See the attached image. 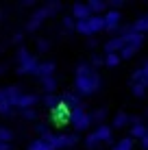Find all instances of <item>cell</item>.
Wrapping results in <instances>:
<instances>
[{"instance_id": "1", "label": "cell", "mask_w": 148, "mask_h": 150, "mask_svg": "<svg viewBox=\"0 0 148 150\" xmlns=\"http://www.w3.org/2000/svg\"><path fill=\"white\" fill-rule=\"evenodd\" d=\"M74 87L81 96H91L100 89V74L89 63H79L74 74Z\"/></svg>"}, {"instance_id": "2", "label": "cell", "mask_w": 148, "mask_h": 150, "mask_svg": "<svg viewBox=\"0 0 148 150\" xmlns=\"http://www.w3.org/2000/svg\"><path fill=\"white\" fill-rule=\"evenodd\" d=\"M18 74H35V70H37L39 61L35 54H30L26 48H20L18 50Z\"/></svg>"}, {"instance_id": "3", "label": "cell", "mask_w": 148, "mask_h": 150, "mask_svg": "<svg viewBox=\"0 0 148 150\" xmlns=\"http://www.w3.org/2000/svg\"><path fill=\"white\" fill-rule=\"evenodd\" d=\"M74 28L79 30L81 35H96V33H100V30H105V24H103V18H100V15H89L83 22H74Z\"/></svg>"}, {"instance_id": "4", "label": "cell", "mask_w": 148, "mask_h": 150, "mask_svg": "<svg viewBox=\"0 0 148 150\" xmlns=\"http://www.w3.org/2000/svg\"><path fill=\"white\" fill-rule=\"evenodd\" d=\"M70 124L74 126V131H85V128H87L89 124H91L89 113L85 111V107H83V105L70 111Z\"/></svg>"}, {"instance_id": "5", "label": "cell", "mask_w": 148, "mask_h": 150, "mask_svg": "<svg viewBox=\"0 0 148 150\" xmlns=\"http://www.w3.org/2000/svg\"><path fill=\"white\" fill-rule=\"evenodd\" d=\"M50 144H52V150H65V148H72L79 144V135L76 133H70V135H50Z\"/></svg>"}, {"instance_id": "6", "label": "cell", "mask_w": 148, "mask_h": 150, "mask_svg": "<svg viewBox=\"0 0 148 150\" xmlns=\"http://www.w3.org/2000/svg\"><path fill=\"white\" fill-rule=\"evenodd\" d=\"M103 18V24H105V30H115L120 26V20H122V15H120V11H113V9H107V11L100 15Z\"/></svg>"}, {"instance_id": "7", "label": "cell", "mask_w": 148, "mask_h": 150, "mask_svg": "<svg viewBox=\"0 0 148 150\" xmlns=\"http://www.w3.org/2000/svg\"><path fill=\"white\" fill-rule=\"evenodd\" d=\"M50 15H52V13H50L48 4H46V7H42V9H37V11L30 15V20L26 22V30H35V28H37V26L44 22L46 18H50Z\"/></svg>"}, {"instance_id": "8", "label": "cell", "mask_w": 148, "mask_h": 150, "mask_svg": "<svg viewBox=\"0 0 148 150\" xmlns=\"http://www.w3.org/2000/svg\"><path fill=\"white\" fill-rule=\"evenodd\" d=\"M37 102H39V98L35 94H22L18 100H15L13 107H15V109H20V111H26V109H33Z\"/></svg>"}, {"instance_id": "9", "label": "cell", "mask_w": 148, "mask_h": 150, "mask_svg": "<svg viewBox=\"0 0 148 150\" xmlns=\"http://www.w3.org/2000/svg\"><path fill=\"white\" fill-rule=\"evenodd\" d=\"M52 122L57 124V126H63V124H70V109H65L63 105H57V109H52Z\"/></svg>"}, {"instance_id": "10", "label": "cell", "mask_w": 148, "mask_h": 150, "mask_svg": "<svg viewBox=\"0 0 148 150\" xmlns=\"http://www.w3.org/2000/svg\"><path fill=\"white\" fill-rule=\"evenodd\" d=\"M94 137L98 139V144H100V142L109 144L111 139H113V128L107 126V124H98V126H96V131H94Z\"/></svg>"}, {"instance_id": "11", "label": "cell", "mask_w": 148, "mask_h": 150, "mask_svg": "<svg viewBox=\"0 0 148 150\" xmlns=\"http://www.w3.org/2000/svg\"><path fill=\"white\" fill-rule=\"evenodd\" d=\"M59 102L65 107V109H76V107H81V96H76V94H72V91H65L63 96L59 98Z\"/></svg>"}, {"instance_id": "12", "label": "cell", "mask_w": 148, "mask_h": 150, "mask_svg": "<svg viewBox=\"0 0 148 150\" xmlns=\"http://www.w3.org/2000/svg\"><path fill=\"white\" fill-rule=\"evenodd\" d=\"M50 135H52V133H48V135H44V137L33 139V142L28 144V150H52V144H50Z\"/></svg>"}, {"instance_id": "13", "label": "cell", "mask_w": 148, "mask_h": 150, "mask_svg": "<svg viewBox=\"0 0 148 150\" xmlns=\"http://www.w3.org/2000/svg\"><path fill=\"white\" fill-rule=\"evenodd\" d=\"M55 70H57V65L52 63V61H44V63L37 65V70H35V74L39 76V79H48V76L55 74Z\"/></svg>"}, {"instance_id": "14", "label": "cell", "mask_w": 148, "mask_h": 150, "mask_svg": "<svg viewBox=\"0 0 148 150\" xmlns=\"http://www.w3.org/2000/svg\"><path fill=\"white\" fill-rule=\"evenodd\" d=\"M89 15L91 13H89L87 4H74V7H72V15H70V18L76 20V22H83V20H87Z\"/></svg>"}, {"instance_id": "15", "label": "cell", "mask_w": 148, "mask_h": 150, "mask_svg": "<svg viewBox=\"0 0 148 150\" xmlns=\"http://www.w3.org/2000/svg\"><path fill=\"white\" fill-rule=\"evenodd\" d=\"M122 48H124V37H120V35L105 44V52H120Z\"/></svg>"}, {"instance_id": "16", "label": "cell", "mask_w": 148, "mask_h": 150, "mask_svg": "<svg viewBox=\"0 0 148 150\" xmlns=\"http://www.w3.org/2000/svg\"><path fill=\"white\" fill-rule=\"evenodd\" d=\"M142 137H146V124L144 122L131 124V139H142Z\"/></svg>"}, {"instance_id": "17", "label": "cell", "mask_w": 148, "mask_h": 150, "mask_svg": "<svg viewBox=\"0 0 148 150\" xmlns=\"http://www.w3.org/2000/svg\"><path fill=\"white\" fill-rule=\"evenodd\" d=\"M87 9H89L91 15L105 13V11H107V2H100V0H89V2H87Z\"/></svg>"}, {"instance_id": "18", "label": "cell", "mask_w": 148, "mask_h": 150, "mask_svg": "<svg viewBox=\"0 0 148 150\" xmlns=\"http://www.w3.org/2000/svg\"><path fill=\"white\" fill-rule=\"evenodd\" d=\"M133 33H140V35H146V30H148V20H146V15H142V18H137L135 20V24L133 26Z\"/></svg>"}, {"instance_id": "19", "label": "cell", "mask_w": 148, "mask_h": 150, "mask_svg": "<svg viewBox=\"0 0 148 150\" xmlns=\"http://www.w3.org/2000/svg\"><path fill=\"white\" fill-rule=\"evenodd\" d=\"M129 120H131V115H126L124 111L115 113V117H113V126H111V128H124L126 124H129Z\"/></svg>"}, {"instance_id": "20", "label": "cell", "mask_w": 148, "mask_h": 150, "mask_svg": "<svg viewBox=\"0 0 148 150\" xmlns=\"http://www.w3.org/2000/svg\"><path fill=\"white\" fill-rule=\"evenodd\" d=\"M120 54L118 52H107L105 54V59H103V63L105 65H109V68H118V65H120Z\"/></svg>"}, {"instance_id": "21", "label": "cell", "mask_w": 148, "mask_h": 150, "mask_svg": "<svg viewBox=\"0 0 148 150\" xmlns=\"http://www.w3.org/2000/svg\"><path fill=\"white\" fill-rule=\"evenodd\" d=\"M42 102H44V107L46 109H57V105H59V96H55V94H48V96H44L42 98Z\"/></svg>"}, {"instance_id": "22", "label": "cell", "mask_w": 148, "mask_h": 150, "mask_svg": "<svg viewBox=\"0 0 148 150\" xmlns=\"http://www.w3.org/2000/svg\"><path fill=\"white\" fill-rule=\"evenodd\" d=\"M111 150H133V139H131V137H122Z\"/></svg>"}, {"instance_id": "23", "label": "cell", "mask_w": 148, "mask_h": 150, "mask_svg": "<svg viewBox=\"0 0 148 150\" xmlns=\"http://www.w3.org/2000/svg\"><path fill=\"white\" fill-rule=\"evenodd\" d=\"M42 85H44V89L48 91V94H52V91L57 89V79H55V76H48V79H42Z\"/></svg>"}, {"instance_id": "24", "label": "cell", "mask_w": 148, "mask_h": 150, "mask_svg": "<svg viewBox=\"0 0 148 150\" xmlns=\"http://www.w3.org/2000/svg\"><path fill=\"white\" fill-rule=\"evenodd\" d=\"M105 117H107V109L103 107V109H96L94 113H91V115H89V120H91V122H98V124H103V120H105Z\"/></svg>"}, {"instance_id": "25", "label": "cell", "mask_w": 148, "mask_h": 150, "mask_svg": "<svg viewBox=\"0 0 148 150\" xmlns=\"http://www.w3.org/2000/svg\"><path fill=\"white\" fill-rule=\"evenodd\" d=\"M0 142L2 144H11L13 142V133L9 131L7 126H0Z\"/></svg>"}, {"instance_id": "26", "label": "cell", "mask_w": 148, "mask_h": 150, "mask_svg": "<svg viewBox=\"0 0 148 150\" xmlns=\"http://www.w3.org/2000/svg\"><path fill=\"white\" fill-rule=\"evenodd\" d=\"M135 52H137V46H124L118 54H120V59H131Z\"/></svg>"}, {"instance_id": "27", "label": "cell", "mask_w": 148, "mask_h": 150, "mask_svg": "<svg viewBox=\"0 0 148 150\" xmlns=\"http://www.w3.org/2000/svg\"><path fill=\"white\" fill-rule=\"evenodd\" d=\"M96 146H98V139L94 137V133H89V135L85 137V148H87V150H94Z\"/></svg>"}, {"instance_id": "28", "label": "cell", "mask_w": 148, "mask_h": 150, "mask_svg": "<svg viewBox=\"0 0 148 150\" xmlns=\"http://www.w3.org/2000/svg\"><path fill=\"white\" fill-rule=\"evenodd\" d=\"M133 94H135L137 98L146 96V85H144V83H133Z\"/></svg>"}, {"instance_id": "29", "label": "cell", "mask_w": 148, "mask_h": 150, "mask_svg": "<svg viewBox=\"0 0 148 150\" xmlns=\"http://www.w3.org/2000/svg\"><path fill=\"white\" fill-rule=\"evenodd\" d=\"M11 111H13V107L9 105V102L4 100V98H0V115H9Z\"/></svg>"}, {"instance_id": "30", "label": "cell", "mask_w": 148, "mask_h": 150, "mask_svg": "<svg viewBox=\"0 0 148 150\" xmlns=\"http://www.w3.org/2000/svg\"><path fill=\"white\" fill-rule=\"evenodd\" d=\"M39 113L35 111V109H26V111H22V120H35Z\"/></svg>"}, {"instance_id": "31", "label": "cell", "mask_w": 148, "mask_h": 150, "mask_svg": "<svg viewBox=\"0 0 148 150\" xmlns=\"http://www.w3.org/2000/svg\"><path fill=\"white\" fill-rule=\"evenodd\" d=\"M35 133H37L39 137H44V135H48V126H46V124H35Z\"/></svg>"}, {"instance_id": "32", "label": "cell", "mask_w": 148, "mask_h": 150, "mask_svg": "<svg viewBox=\"0 0 148 150\" xmlns=\"http://www.w3.org/2000/svg\"><path fill=\"white\" fill-rule=\"evenodd\" d=\"M48 48H50V41L48 39H37V50H39V52H46Z\"/></svg>"}, {"instance_id": "33", "label": "cell", "mask_w": 148, "mask_h": 150, "mask_svg": "<svg viewBox=\"0 0 148 150\" xmlns=\"http://www.w3.org/2000/svg\"><path fill=\"white\" fill-rule=\"evenodd\" d=\"M89 65H91V68H98V65H103V57H98V54H94V57H91V61H89Z\"/></svg>"}, {"instance_id": "34", "label": "cell", "mask_w": 148, "mask_h": 150, "mask_svg": "<svg viewBox=\"0 0 148 150\" xmlns=\"http://www.w3.org/2000/svg\"><path fill=\"white\" fill-rule=\"evenodd\" d=\"M142 72H144V79H142V83H144V85L148 87V61H146L144 65H142Z\"/></svg>"}, {"instance_id": "35", "label": "cell", "mask_w": 148, "mask_h": 150, "mask_svg": "<svg viewBox=\"0 0 148 150\" xmlns=\"http://www.w3.org/2000/svg\"><path fill=\"white\" fill-rule=\"evenodd\" d=\"M63 26L65 28H74V20L72 18H63Z\"/></svg>"}, {"instance_id": "36", "label": "cell", "mask_w": 148, "mask_h": 150, "mask_svg": "<svg viewBox=\"0 0 148 150\" xmlns=\"http://www.w3.org/2000/svg\"><path fill=\"white\" fill-rule=\"evenodd\" d=\"M142 150H148V135L142 137Z\"/></svg>"}, {"instance_id": "37", "label": "cell", "mask_w": 148, "mask_h": 150, "mask_svg": "<svg viewBox=\"0 0 148 150\" xmlns=\"http://www.w3.org/2000/svg\"><path fill=\"white\" fill-rule=\"evenodd\" d=\"M0 150H13V146H11V144H2V142H0Z\"/></svg>"}, {"instance_id": "38", "label": "cell", "mask_w": 148, "mask_h": 150, "mask_svg": "<svg viewBox=\"0 0 148 150\" xmlns=\"http://www.w3.org/2000/svg\"><path fill=\"white\" fill-rule=\"evenodd\" d=\"M22 37H24V35H22V33H15V35H13V41H15V44H18V41H20V39H22Z\"/></svg>"}, {"instance_id": "39", "label": "cell", "mask_w": 148, "mask_h": 150, "mask_svg": "<svg viewBox=\"0 0 148 150\" xmlns=\"http://www.w3.org/2000/svg\"><path fill=\"white\" fill-rule=\"evenodd\" d=\"M33 4H35L33 0H24V2H22V7H33Z\"/></svg>"}, {"instance_id": "40", "label": "cell", "mask_w": 148, "mask_h": 150, "mask_svg": "<svg viewBox=\"0 0 148 150\" xmlns=\"http://www.w3.org/2000/svg\"><path fill=\"white\" fill-rule=\"evenodd\" d=\"M2 70H4V68H2V65H0V74H2Z\"/></svg>"}, {"instance_id": "41", "label": "cell", "mask_w": 148, "mask_h": 150, "mask_svg": "<svg viewBox=\"0 0 148 150\" xmlns=\"http://www.w3.org/2000/svg\"><path fill=\"white\" fill-rule=\"evenodd\" d=\"M146 135H148V124H146Z\"/></svg>"}, {"instance_id": "42", "label": "cell", "mask_w": 148, "mask_h": 150, "mask_svg": "<svg viewBox=\"0 0 148 150\" xmlns=\"http://www.w3.org/2000/svg\"><path fill=\"white\" fill-rule=\"evenodd\" d=\"M0 98H2V89H0Z\"/></svg>"}, {"instance_id": "43", "label": "cell", "mask_w": 148, "mask_h": 150, "mask_svg": "<svg viewBox=\"0 0 148 150\" xmlns=\"http://www.w3.org/2000/svg\"><path fill=\"white\" fill-rule=\"evenodd\" d=\"M146 20H148V15H146Z\"/></svg>"}]
</instances>
